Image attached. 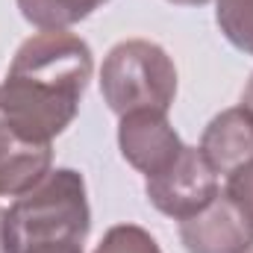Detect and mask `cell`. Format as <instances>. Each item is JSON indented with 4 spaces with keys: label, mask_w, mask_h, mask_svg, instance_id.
Masks as SVG:
<instances>
[{
    "label": "cell",
    "mask_w": 253,
    "mask_h": 253,
    "mask_svg": "<svg viewBox=\"0 0 253 253\" xmlns=\"http://www.w3.org/2000/svg\"><path fill=\"white\" fill-rule=\"evenodd\" d=\"M94 71L91 47L65 30L30 36L0 83V115L30 141L50 144L80 112Z\"/></svg>",
    "instance_id": "1"
},
{
    "label": "cell",
    "mask_w": 253,
    "mask_h": 253,
    "mask_svg": "<svg viewBox=\"0 0 253 253\" xmlns=\"http://www.w3.org/2000/svg\"><path fill=\"white\" fill-rule=\"evenodd\" d=\"M88 230L85 180L74 168L47 171L3 215V245L9 253H83Z\"/></svg>",
    "instance_id": "2"
},
{
    "label": "cell",
    "mask_w": 253,
    "mask_h": 253,
    "mask_svg": "<svg viewBox=\"0 0 253 253\" xmlns=\"http://www.w3.org/2000/svg\"><path fill=\"white\" fill-rule=\"evenodd\" d=\"M100 91L106 106L124 118L138 109L168 112L177 97L174 59L147 39L118 42L100 68Z\"/></svg>",
    "instance_id": "3"
},
{
    "label": "cell",
    "mask_w": 253,
    "mask_h": 253,
    "mask_svg": "<svg viewBox=\"0 0 253 253\" xmlns=\"http://www.w3.org/2000/svg\"><path fill=\"white\" fill-rule=\"evenodd\" d=\"M221 191L218 171L209 165L200 147H183L171 165H165L159 174H150L144 183L147 200L168 218L186 221L197 215L203 206H209Z\"/></svg>",
    "instance_id": "4"
},
{
    "label": "cell",
    "mask_w": 253,
    "mask_h": 253,
    "mask_svg": "<svg viewBox=\"0 0 253 253\" xmlns=\"http://www.w3.org/2000/svg\"><path fill=\"white\" fill-rule=\"evenodd\" d=\"M118 147H121V156L135 171L150 177V174H159L165 165H171L186 144L177 135V129L168 124V112L138 109L121 118Z\"/></svg>",
    "instance_id": "5"
},
{
    "label": "cell",
    "mask_w": 253,
    "mask_h": 253,
    "mask_svg": "<svg viewBox=\"0 0 253 253\" xmlns=\"http://www.w3.org/2000/svg\"><path fill=\"white\" fill-rule=\"evenodd\" d=\"M180 242L189 253H245L253 245V227L236 203L218 191L209 206L180 221Z\"/></svg>",
    "instance_id": "6"
},
{
    "label": "cell",
    "mask_w": 253,
    "mask_h": 253,
    "mask_svg": "<svg viewBox=\"0 0 253 253\" xmlns=\"http://www.w3.org/2000/svg\"><path fill=\"white\" fill-rule=\"evenodd\" d=\"M53 162L50 144L18 135L0 115V197H18L47 177Z\"/></svg>",
    "instance_id": "7"
},
{
    "label": "cell",
    "mask_w": 253,
    "mask_h": 253,
    "mask_svg": "<svg viewBox=\"0 0 253 253\" xmlns=\"http://www.w3.org/2000/svg\"><path fill=\"white\" fill-rule=\"evenodd\" d=\"M200 150L218 174H233L253 162V115L248 109H224L203 129Z\"/></svg>",
    "instance_id": "8"
},
{
    "label": "cell",
    "mask_w": 253,
    "mask_h": 253,
    "mask_svg": "<svg viewBox=\"0 0 253 253\" xmlns=\"http://www.w3.org/2000/svg\"><path fill=\"white\" fill-rule=\"evenodd\" d=\"M109 0H18L21 15L39 30H68Z\"/></svg>",
    "instance_id": "9"
},
{
    "label": "cell",
    "mask_w": 253,
    "mask_h": 253,
    "mask_svg": "<svg viewBox=\"0 0 253 253\" xmlns=\"http://www.w3.org/2000/svg\"><path fill=\"white\" fill-rule=\"evenodd\" d=\"M215 21L233 47L253 56V0H218Z\"/></svg>",
    "instance_id": "10"
},
{
    "label": "cell",
    "mask_w": 253,
    "mask_h": 253,
    "mask_svg": "<svg viewBox=\"0 0 253 253\" xmlns=\"http://www.w3.org/2000/svg\"><path fill=\"white\" fill-rule=\"evenodd\" d=\"M94 253H162V251H159L156 239L147 230H141L135 224H118L103 236V242L94 248Z\"/></svg>",
    "instance_id": "11"
},
{
    "label": "cell",
    "mask_w": 253,
    "mask_h": 253,
    "mask_svg": "<svg viewBox=\"0 0 253 253\" xmlns=\"http://www.w3.org/2000/svg\"><path fill=\"white\" fill-rule=\"evenodd\" d=\"M224 194L236 203V209L245 215V221L253 227V162L236 168L233 174H227Z\"/></svg>",
    "instance_id": "12"
},
{
    "label": "cell",
    "mask_w": 253,
    "mask_h": 253,
    "mask_svg": "<svg viewBox=\"0 0 253 253\" xmlns=\"http://www.w3.org/2000/svg\"><path fill=\"white\" fill-rule=\"evenodd\" d=\"M242 109H248L253 115V74L248 80V85H245V91H242Z\"/></svg>",
    "instance_id": "13"
},
{
    "label": "cell",
    "mask_w": 253,
    "mask_h": 253,
    "mask_svg": "<svg viewBox=\"0 0 253 253\" xmlns=\"http://www.w3.org/2000/svg\"><path fill=\"white\" fill-rule=\"evenodd\" d=\"M168 3H177V6H206L209 0H168Z\"/></svg>",
    "instance_id": "14"
},
{
    "label": "cell",
    "mask_w": 253,
    "mask_h": 253,
    "mask_svg": "<svg viewBox=\"0 0 253 253\" xmlns=\"http://www.w3.org/2000/svg\"><path fill=\"white\" fill-rule=\"evenodd\" d=\"M3 215H6V209H0V253H9L6 245H3Z\"/></svg>",
    "instance_id": "15"
},
{
    "label": "cell",
    "mask_w": 253,
    "mask_h": 253,
    "mask_svg": "<svg viewBox=\"0 0 253 253\" xmlns=\"http://www.w3.org/2000/svg\"><path fill=\"white\" fill-rule=\"evenodd\" d=\"M245 253H253V245H251V248H248V251H245Z\"/></svg>",
    "instance_id": "16"
}]
</instances>
